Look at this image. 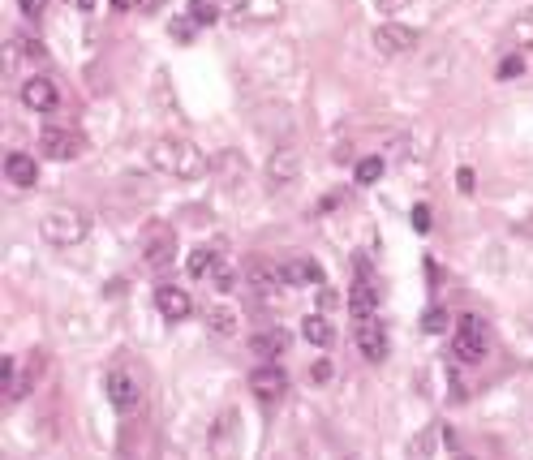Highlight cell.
I'll use <instances>...</instances> for the list:
<instances>
[{
  "label": "cell",
  "mask_w": 533,
  "mask_h": 460,
  "mask_svg": "<svg viewBox=\"0 0 533 460\" xmlns=\"http://www.w3.org/2000/svg\"><path fill=\"white\" fill-rule=\"evenodd\" d=\"M151 168L164 172L172 181H198V177H207L211 160L190 138H155L151 142Z\"/></svg>",
  "instance_id": "6da1fadb"
},
{
  "label": "cell",
  "mask_w": 533,
  "mask_h": 460,
  "mask_svg": "<svg viewBox=\"0 0 533 460\" xmlns=\"http://www.w3.org/2000/svg\"><path fill=\"white\" fill-rule=\"evenodd\" d=\"M86 233H91V220H86V211H78V207H52V211H43V220H39V237L48 241L52 250H74L86 241Z\"/></svg>",
  "instance_id": "7a4b0ae2"
},
{
  "label": "cell",
  "mask_w": 533,
  "mask_h": 460,
  "mask_svg": "<svg viewBox=\"0 0 533 460\" xmlns=\"http://www.w3.org/2000/svg\"><path fill=\"white\" fill-rule=\"evenodd\" d=\"M452 353H456L465 366H473V362H482V357H486V332H482L478 314H460V319H456Z\"/></svg>",
  "instance_id": "3957f363"
},
{
  "label": "cell",
  "mask_w": 533,
  "mask_h": 460,
  "mask_svg": "<svg viewBox=\"0 0 533 460\" xmlns=\"http://www.w3.org/2000/svg\"><path fill=\"white\" fill-rule=\"evenodd\" d=\"M39 151L48 155V160H56V164H69V160H78V155L86 151V138L78 134V129L48 125V129L39 134Z\"/></svg>",
  "instance_id": "277c9868"
},
{
  "label": "cell",
  "mask_w": 533,
  "mask_h": 460,
  "mask_svg": "<svg viewBox=\"0 0 533 460\" xmlns=\"http://www.w3.org/2000/svg\"><path fill=\"white\" fill-rule=\"evenodd\" d=\"M293 181H301V151L293 142H280L276 151L267 155V190H288Z\"/></svg>",
  "instance_id": "5b68a950"
},
{
  "label": "cell",
  "mask_w": 533,
  "mask_h": 460,
  "mask_svg": "<svg viewBox=\"0 0 533 460\" xmlns=\"http://www.w3.org/2000/svg\"><path fill=\"white\" fill-rule=\"evenodd\" d=\"M104 387H108V400H112V409H121V413H134V409L142 405V379L134 375V370H125V366L108 370Z\"/></svg>",
  "instance_id": "8992f818"
},
{
  "label": "cell",
  "mask_w": 533,
  "mask_h": 460,
  "mask_svg": "<svg viewBox=\"0 0 533 460\" xmlns=\"http://www.w3.org/2000/svg\"><path fill=\"white\" fill-rule=\"evenodd\" d=\"M353 340H357V349H362L370 362H383V357H387V327L379 319V310L357 314V319H353Z\"/></svg>",
  "instance_id": "52a82bcc"
},
{
  "label": "cell",
  "mask_w": 533,
  "mask_h": 460,
  "mask_svg": "<svg viewBox=\"0 0 533 460\" xmlns=\"http://www.w3.org/2000/svg\"><path fill=\"white\" fill-rule=\"evenodd\" d=\"M224 13L237 26H271V22H280L284 5H280V0H228Z\"/></svg>",
  "instance_id": "ba28073f"
},
{
  "label": "cell",
  "mask_w": 533,
  "mask_h": 460,
  "mask_svg": "<svg viewBox=\"0 0 533 460\" xmlns=\"http://www.w3.org/2000/svg\"><path fill=\"white\" fill-rule=\"evenodd\" d=\"M43 61V48H39V39H26V35H13L5 43V74L9 78H31L35 74V65Z\"/></svg>",
  "instance_id": "9c48e42d"
},
{
  "label": "cell",
  "mask_w": 533,
  "mask_h": 460,
  "mask_svg": "<svg viewBox=\"0 0 533 460\" xmlns=\"http://www.w3.org/2000/svg\"><path fill=\"white\" fill-rule=\"evenodd\" d=\"M374 52L379 56H405V52H413L417 48V35L413 26H400V22H383V26H374Z\"/></svg>",
  "instance_id": "30bf717a"
},
{
  "label": "cell",
  "mask_w": 533,
  "mask_h": 460,
  "mask_svg": "<svg viewBox=\"0 0 533 460\" xmlns=\"http://www.w3.org/2000/svg\"><path fill=\"white\" fill-rule=\"evenodd\" d=\"M250 392L263 400V405H276V400H284V392H288V375H284L276 362L258 366L254 375H250Z\"/></svg>",
  "instance_id": "8fae6325"
},
{
  "label": "cell",
  "mask_w": 533,
  "mask_h": 460,
  "mask_svg": "<svg viewBox=\"0 0 533 460\" xmlns=\"http://www.w3.org/2000/svg\"><path fill=\"white\" fill-rule=\"evenodd\" d=\"M349 310H353V319H357V314H374V310H379V284H374L366 263H357V280L349 289Z\"/></svg>",
  "instance_id": "7c38bea8"
},
{
  "label": "cell",
  "mask_w": 533,
  "mask_h": 460,
  "mask_svg": "<svg viewBox=\"0 0 533 460\" xmlns=\"http://www.w3.org/2000/svg\"><path fill=\"white\" fill-rule=\"evenodd\" d=\"M155 306H160V314L168 323H181V319H190L194 301L185 289H177V284H160V289H155Z\"/></svg>",
  "instance_id": "4fadbf2b"
},
{
  "label": "cell",
  "mask_w": 533,
  "mask_h": 460,
  "mask_svg": "<svg viewBox=\"0 0 533 460\" xmlns=\"http://www.w3.org/2000/svg\"><path fill=\"white\" fill-rule=\"evenodd\" d=\"M5 181L13 185V190H31V185L39 181V164H35V155H26V151H9V155H5Z\"/></svg>",
  "instance_id": "5bb4252c"
},
{
  "label": "cell",
  "mask_w": 533,
  "mask_h": 460,
  "mask_svg": "<svg viewBox=\"0 0 533 460\" xmlns=\"http://www.w3.org/2000/svg\"><path fill=\"white\" fill-rule=\"evenodd\" d=\"M22 104L31 108V112H56V86H52V78H39V74H31L22 82Z\"/></svg>",
  "instance_id": "9a60e30c"
},
{
  "label": "cell",
  "mask_w": 533,
  "mask_h": 460,
  "mask_svg": "<svg viewBox=\"0 0 533 460\" xmlns=\"http://www.w3.org/2000/svg\"><path fill=\"white\" fill-rule=\"evenodd\" d=\"M211 168H215V177H220V185H228V190H237V185L246 181V160H241L237 151H220L211 160Z\"/></svg>",
  "instance_id": "2e32d148"
},
{
  "label": "cell",
  "mask_w": 533,
  "mask_h": 460,
  "mask_svg": "<svg viewBox=\"0 0 533 460\" xmlns=\"http://www.w3.org/2000/svg\"><path fill=\"white\" fill-rule=\"evenodd\" d=\"M220 258H224V246H220V241H215V246H194L190 258H185V271H190L194 280H207Z\"/></svg>",
  "instance_id": "e0dca14e"
},
{
  "label": "cell",
  "mask_w": 533,
  "mask_h": 460,
  "mask_svg": "<svg viewBox=\"0 0 533 460\" xmlns=\"http://www.w3.org/2000/svg\"><path fill=\"white\" fill-rule=\"evenodd\" d=\"M284 284H293V289H310V284H323V267L310 263V258H293V263L284 267Z\"/></svg>",
  "instance_id": "ac0fdd59"
},
{
  "label": "cell",
  "mask_w": 533,
  "mask_h": 460,
  "mask_svg": "<svg viewBox=\"0 0 533 460\" xmlns=\"http://www.w3.org/2000/svg\"><path fill=\"white\" fill-rule=\"evenodd\" d=\"M250 353L267 357V362H276L280 353H288V332H284V327H271V332H258V336L250 340Z\"/></svg>",
  "instance_id": "d6986e66"
},
{
  "label": "cell",
  "mask_w": 533,
  "mask_h": 460,
  "mask_svg": "<svg viewBox=\"0 0 533 460\" xmlns=\"http://www.w3.org/2000/svg\"><path fill=\"white\" fill-rule=\"evenodd\" d=\"M301 336H306L310 344H319V349H327V344H331V323L323 319V314H306V319H301Z\"/></svg>",
  "instance_id": "ffe728a7"
},
{
  "label": "cell",
  "mask_w": 533,
  "mask_h": 460,
  "mask_svg": "<svg viewBox=\"0 0 533 460\" xmlns=\"http://www.w3.org/2000/svg\"><path fill=\"white\" fill-rule=\"evenodd\" d=\"M185 13H190L198 26H215L224 18V5H220V0H190V9H185Z\"/></svg>",
  "instance_id": "44dd1931"
},
{
  "label": "cell",
  "mask_w": 533,
  "mask_h": 460,
  "mask_svg": "<svg viewBox=\"0 0 533 460\" xmlns=\"http://www.w3.org/2000/svg\"><path fill=\"white\" fill-rule=\"evenodd\" d=\"M250 284H254V293L267 301V297H271V293H276L280 284H284V271H267V267H254V271H250Z\"/></svg>",
  "instance_id": "7402d4cb"
},
{
  "label": "cell",
  "mask_w": 533,
  "mask_h": 460,
  "mask_svg": "<svg viewBox=\"0 0 533 460\" xmlns=\"http://www.w3.org/2000/svg\"><path fill=\"white\" fill-rule=\"evenodd\" d=\"M237 267L233 263H224V258H220V263H215V271H211V276H207V284H211V289L215 293H233L237 289Z\"/></svg>",
  "instance_id": "603a6c76"
},
{
  "label": "cell",
  "mask_w": 533,
  "mask_h": 460,
  "mask_svg": "<svg viewBox=\"0 0 533 460\" xmlns=\"http://www.w3.org/2000/svg\"><path fill=\"white\" fill-rule=\"evenodd\" d=\"M512 43H516V48H525V52H533V9H525L521 18L512 22Z\"/></svg>",
  "instance_id": "cb8c5ba5"
},
{
  "label": "cell",
  "mask_w": 533,
  "mask_h": 460,
  "mask_svg": "<svg viewBox=\"0 0 533 460\" xmlns=\"http://www.w3.org/2000/svg\"><path fill=\"white\" fill-rule=\"evenodd\" d=\"M207 323H211V332H215V336H233V332H237V314H233V310H224V306H220V310H211V314H207Z\"/></svg>",
  "instance_id": "d4e9b609"
},
{
  "label": "cell",
  "mask_w": 533,
  "mask_h": 460,
  "mask_svg": "<svg viewBox=\"0 0 533 460\" xmlns=\"http://www.w3.org/2000/svg\"><path fill=\"white\" fill-rule=\"evenodd\" d=\"M521 74H525V56H521V52H508V56L499 61V69H495L499 82H512V78H521Z\"/></svg>",
  "instance_id": "484cf974"
},
{
  "label": "cell",
  "mask_w": 533,
  "mask_h": 460,
  "mask_svg": "<svg viewBox=\"0 0 533 460\" xmlns=\"http://www.w3.org/2000/svg\"><path fill=\"white\" fill-rule=\"evenodd\" d=\"M353 177H357V185H374V181L383 177V160H379V155H370V160H362V164H357V172H353Z\"/></svg>",
  "instance_id": "4316f807"
},
{
  "label": "cell",
  "mask_w": 533,
  "mask_h": 460,
  "mask_svg": "<svg viewBox=\"0 0 533 460\" xmlns=\"http://www.w3.org/2000/svg\"><path fill=\"white\" fill-rule=\"evenodd\" d=\"M168 31H172V39H177V43H190V39H194V31H203V26H198V22L190 18V13H181V18H172Z\"/></svg>",
  "instance_id": "83f0119b"
},
{
  "label": "cell",
  "mask_w": 533,
  "mask_h": 460,
  "mask_svg": "<svg viewBox=\"0 0 533 460\" xmlns=\"http://www.w3.org/2000/svg\"><path fill=\"white\" fill-rule=\"evenodd\" d=\"M172 250H177V246H172V237H155L151 250H147V263H151V267H164L168 258H172Z\"/></svg>",
  "instance_id": "f1b7e54d"
},
{
  "label": "cell",
  "mask_w": 533,
  "mask_h": 460,
  "mask_svg": "<svg viewBox=\"0 0 533 460\" xmlns=\"http://www.w3.org/2000/svg\"><path fill=\"white\" fill-rule=\"evenodd\" d=\"M443 327H448V314H443V310H430V314H426V332H443Z\"/></svg>",
  "instance_id": "f546056e"
},
{
  "label": "cell",
  "mask_w": 533,
  "mask_h": 460,
  "mask_svg": "<svg viewBox=\"0 0 533 460\" xmlns=\"http://www.w3.org/2000/svg\"><path fill=\"white\" fill-rule=\"evenodd\" d=\"M18 5H22V13H26V18H39V13L48 9V0H18Z\"/></svg>",
  "instance_id": "4dcf8cb0"
},
{
  "label": "cell",
  "mask_w": 533,
  "mask_h": 460,
  "mask_svg": "<svg viewBox=\"0 0 533 460\" xmlns=\"http://www.w3.org/2000/svg\"><path fill=\"white\" fill-rule=\"evenodd\" d=\"M413 228H417V233H426V228H430V207H413Z\"/></svg>",
  "instance_id": "1f68e13d"
},
{
  "label": "cell",
  "mask_w": 533,
  "mask_h": 460,
  "mask_svg": "<svg viewBox=\"0 0 533 460\" xmlns=\"http://www.w3.org/2000/svg\"><path fill=\"white\" fill-rule=\"evenodd\" d=\"M374 5H379V13H387V18H392V13H400L409 0H374Z\"/></svg>",
  "instance_id": "d6a6232c"
},
{
  "label": "cell",
  "mask_w": 533,
  "mask_h": 460,
  "mask_svg": "<svg viewBox=\"0 0 533 460\" xmlns=\"http://www.w3.org/2000/svg\"><path fill=\"white\" fill-rule=\"evenodd\" d=\"M460 190L473 194V172H469V168H460Z\"/></svg>",
  "instance_id": "836d02e7"
},
{
  "label": "cell",
  "mask_w": 533,
  "mask_h": 460,
  "mask_svg": "<svg viewBox=\"0 0 533 460\" xmlns=\"http://www.w3.org/2000/svg\"><path fill=\"white\" fill-rule=\"evenodd\" d=\"M74 5H78V9H91V5H95V0H74Z\"/></svg>",
  "instance_id": "e575fe53"
}]
</instances>
